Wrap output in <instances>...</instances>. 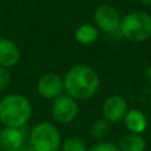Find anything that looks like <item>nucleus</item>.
I'll use <instances>...</instances> for the list:
<instances>
[{
    "mask_svg": "<svg viewBox=\"0 0 151 151\" xmlns=\"http://www.w3.org/2000/svg\"><path fill=\"white\" fill-rule=\"evenodd\" d=\"M101 85L99 76L89 65H74L64 76L65 94L76 101H86L97 94Z\"/></svg>",
    "mask_w": 151,
    "mask_h": 151,
    "instance_id": "nucleus-1",
    "label": "nucleus"
},
{
    "mask_svg": "<svg viewBox=\"0 0 151 151\" xmlns=\"http://www.w3.org/2000/svg\"><path fill=\"white\" fill-rule=\"evenodd\" d=\"M32 114L31 101L23 94L11 93L0 99V123L4 127H25Z\"/></svg>",
    "mask_w": 151,
    "mask_h": 151,
    "instance_id": "nucleus-2",
    "label": "nucleus"
},
{
    "mask_svg": "<svg viewBox=\"0 0 151 151\" xmlns=\"http://www.w3.org/2000/svg\"><path fill=\"white\" fill-rule=\"evenodd\" d=\"M119 35L130 42L141 44L151 39V15L146 11H133L122 16Z\"/></svg>",
    "mask_w": 151,
    "mask_h": 151,
    "instance_id": "nucleus-3",
    "label": "nucleus"
},
{
    "mask_svg": "<svg viewBox=\"0 0 151 151\" xmlns=\"http://www.w3.org/2000/svg\"><path fill=\"white\" fill-rule=\"evenodd\" d=\"M28 143L33 151H60L63 138L55 123L42 121L29 131Z\"/></svg>",
    "mask_w": 151,
    "mask_h": 151,
    "instance_id": "nucleus-4",
    "label": "nucleus"
},
{
    "mask_svg": "<svg viewBox=\"0 0 151 151\" xmlns=\"http://www.w3.org/2000/svg\"><path fill=\"white\" fill-rule=\"evenodd\" d=\"M94 25L99 31L105 32L107 35L119 33V27L122 15L115 7L110 4H101L96 8L93 15Z\"/></svg>",
    "mask_w": 151,
    "mask_h": 151,
    "instance_id": "nucleus-5",
    "label": "nucleus"
},
{
    "mask_svg": "<svg viewBox=\"0 0 151 151\" xmlns=\"http://www.w3.org/2000/svg\"><path fill=\"white\" fill-rule=\"evenodd\" d=\"M78 111H80L78 101H76L74 98L65 93L52 101L50 113H52L53 119L60 125H69L76 121Z\"/></svg>",
    "mask_w": 151,
    "mask_h": 151,
    "instance_id": "nucleus-6",
    "label": "nucleus"
},
{
    "mask_svg": "<svg viewBox=\"0 0 151 151\" xmlns=\"http://www.w3.org/2000/svg\"><path fill=\"white\" fill-rule=\"evenodd\" d=\"M36 90L40 97L45 99H55L65 93L64 77L57 73H45L37 80Z\"/></svg>",
    "mask_w": 151,
    "mask_h": 151,
    "instance_id": "nucleus-7",
    "label": "nucleus"
},
{
    "mask_svg": "<svg viewBox=\"0 0 151 151\" xmlns=\"http://www.w3.org/2000/svg\"><path fill=\"white\" fill-rule=\"evenodd\" d=\"M127 110V101L122 96L114 94V96L107 97L102 104V118L111 125L113 123H119L123 121Z\"/></svg>",
    "mask_w": 151,
    "mask_h": 151,
    "instance_id": "nucleus-8",
    "label": "nucleus"
},
{
    "mask_svg": "<svg viewBox=\"0 0 151 151\" xmlns=\"http://www.w3.org/2000/svg\"><path fill=\"white\" fill-rule=\"evenodd\" d=\"M28 142L24 127H3L0 130V151H19Z\"/></svg>",
    "mask_w": 151,
    "mask_h": 151,
    "instance_id": "nucleus-9",
    "label": "nucleus"
},
{
    "mask_svg": "<svg viewBox=\"0 0 151 151\" xmlns=\"http://www.w3.org/2000/svg\"><path fill=\"white\" fill-rule=\"evenodd\" d=\"M21 50L13 40L0 37V66L11 69L20 63Z\"/></svg>",
    "mask_w": 151,
    "mask_h": 151,
    "instance_id": "nucleus-10",
    "label": "nucleus"
},
{
    "mask_svg": "<svg viewBox=\"0 0 151 151\" xmlns=\"http://www.w3.org/2000/svg\"><path fill=\"white\" fill-rule=\"evenodd\" d=\"M123 123L129 133L134 134H143L149 127V119L146 114L139 109H129L123 118Z\"/></svg>",
    "mask_w": 151,
    "mask_h": 151,
    "instance_id": "nucleus-11",
    "label": "nucleus"
},
{
    "mask_svg": "<svg viewBox=\"0 0 151 151\" xmlns=\"http://www.w3.org/2000/svg\"><path fill=\"white\" fill-rule=\"evenodd\" d=\"M117 146L119 151H146L147 143L142 134L126 133L118 139Z\"/></svg>",
    "mask_w": 151,
    "mask_h": 151,
    "instance_id": "nucleus-12",
    "label": "nucleus"
},
{
    "mask_svg": "<svg viewBox=\"0 0 151 151\" xmlns=\"http://www.w3.org/2000/svg\"><path fill=\"white\" fill-rule=\"evenodd\" d=\"M98 37H99V29L96 25L89 23L81 24L74 31V39L82 45L94 44Z\"/></svg>",
    "mask_w": 151,
    "mask_h": 151,
    "instance_id": "nucleus-13",
    "label": "nucleus"
},
{
    "mask_svg": "<svg viewBox=\"0 0 151 151\" xmlns=\"http://www.w3.org/2000/svg\"><path fill=\"white\" fill-rule=\"evenodd\" d=\"M110 130H111V123H109L104 118H98L90 125L89 133L91 139H94L96 142H101L105 141V138L110 134Z\"/></svg>",
    "mask_w": 151,
    "mask_h": 151,
    "instance_id": "nucleus-14",
    "label": "nucleus"
},
{
    "mask_svg": "<svg viewBox=\"0 0 151 151\" xmlns=\"http://www.w3.org/2000/svg\"><path fill=\"white\" fill-rule=\"evenodd\" d=\"M88 145L85 143L82 138L78 137H69L65 141H63L60 151H88Z\"/></svg>",
    "mask_w": 151,
    "mask_h": 151,
    "instance_id": "nucleus-15",
    "label": "nucleus"
},
{
    "mask_svg": "<svg viewBox=\"0 0 151 151\" xmlns=\"http://www.w3.org/2000/svg\"><path fill=\"white\" fill-rule=\"evenodd\" d=\"M88 151H119L117 143H111L107 141H101L94 143L91 147H89Z\"/></svg>",
    "mask_w": 151,
    "mask_h": 151,
    "instance_id": "nucleus-16",
    "label": "nucleus"
},
{
    "mask_svg": "<svg viewBox=\"0 0 151 151\" xmlns=\"http://www.w3.org/2000/svg\"><path fill=\"white\" fill-rule=\"evenodd\" d=\"M9 82H11V74L8 72V69L0 66V93H3L8 88Z\"/></svg>",
    "mask_w": 151,
    "mask_h": 151,
    "instance_id": "nucleus-17",
    "label": "nucleus"
},
{
    "mask_svg": "<svg viewBox=\"0 0 151 151\" xmlns=\"http://www.w3.org/2000/svg\"><path fill=\"white\" fill-rule=\"evenodd\" d=\"M139 3H141L143 7H146V8H150L151 7V0H138Z\"/></svg>",
    "mask_w": 151,
    "mask_h": 151,
    "instance_id": "nucleus-18",
    "label": "nucleus"
},
{
    "mask_svg": "<svg viewBox=\"0 0 151 151\" xmlns=\"http://www.w3.org/2000/svg\"><path fill=\"white\" fill-rule=\"evenodd\" d=\"M19 151H33V150H32L31 145H29V143H28V142H27V143H25V145H24V146H23V147H21V149H20V150H19Z\"/></svg>",
    "mask_w": 151,
    "mask_h": 151,
    "instance_id": "nucleus-19",
    "label": "nucleus"
}]
</instances>
